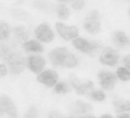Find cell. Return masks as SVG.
Listing matches in <instances>:
<instances>
[{"instance_id": "obj_1", "label": "cell", "mask_w": 130, "mask_h": 118, "mask_svg": "<svg viewBox=\"0 0 130 118\" xmlns=\"http://www.w3.org/2000/svg\"><path fill=\"white\" fill-rule=\"evenodd\" d=\"M51 62L55 65L71 68L77 64L75 57L64 47H57L49 53Z\"/></svg>"}, {"instance_id": "obj_2", "label": "cell", "mask_w": 130, "mask_h": 118, "mask_svg": "<svg viewBox=\"0 0 130 118\" xmlns=\"http://www.w3.org/2000/svg\"><path fill=\"white\" fill-rule=\"evenodd\" d=\"M84 28L91 34H96L100 30V19L99 13L96 11L89 12L84 21Z\"/></svg>"}, {"instance_id": "obj_3", "label": "cell", "mask_w": 130, "mask_h": 118, "mask_svg": "<svg viewBox=\"0 0 130 118\" xmlns=\"http://www.w3.org/2000/svg\"><path fill=\"white\" fill-rule=\"evenodd\" d=\"M8 64L11 72L13 74H18L21 72L25 67L24 57L17 53H12L7 58Z\"/></svg>"}, {"instance_id": "obj_4", "label": "cell", "mask_w": 130, "mask_h": 118, "mask_svg": "<svg viewBox=\"0 0 130 118\" xmlns=\"http://www.w3.org/2000/svg\"><path fill=\"white\" fill-rule=\"evenodd\" d=\"M98 76L103 88L106 90H111L113 88L116 81V77L113 73L103 71L99 73Z\"/></svg>"}, {"instance_id": "obj_5", "label": "cell", "mask_w": 130, "mask_h": 118, "mask_svg": "<svg viewBox=\"0 0 130 118\" xmlns=\"http://www.w3.org/2000/svg\"><path fill=\"white\" fill-rule=\"evenodd\" d=\"M37 38L40 40L49 42L53 39L54 34L46 23H43L38 26L35 29Z\"/></svg>"}, {"instance_id": "obj_6", "label": "cell", "mask_w": 130, "mask_h": 118, "mask_svg": "<svg viewBox=\"0 0 130 118\" xmlns=\"http://www.w3.org/2000/svg\"><path fill=\"white\" fill-rule=\"evenodd\" d=\"M1 114L7 113L11 118H17V112L16 107L10 98L3 96L1 98Z\"/></svg>"}, {"instance_id": "obj_7", "label": "cell", "mask_w": 130, "mask_h": 118, "mask_svg": "<svg viewBox=\"0 0 130 118\" xmlns=\"http://www.w3.org/2000/svg\"><path fill=\"white\" fill-rule=\"evenodd\" d=\"M73 44L77 49L86 53L92 52L96 50L100 46L96 43L89 42L86 40L81 38L74 40L73 41Z\"/></svg>"}, {"instance_id": "obj_8", "label": "cell", "mask_w": 130, "mask_h": 118, "mask_svg": "<svg viewBox=\"0 0 130 118\" xmlns=\"http://www.w3.org/2000/svg\"><path fill=\"white\" fill-rule=\"evenodd\" d=\"M56 28L60 35L67 40L73 39L78 35V29L74 26H66L61 23H56Z\"/></svg>"}, {"instance_id": "obj_9", "label": "cell", "mask_w": 130, "mask_h": 118, "mask_svg": "<svg viewBox=\"0 0 130 118\" xmlns=\"http://www.w3.org/2000/svg\"><path fill=\"white\" fill-rule=\"evenodd\" d=\"M118 58V53L115 50L111 48H107L102 52L100 61L104 64L113 66L117 63Z\"/></svg>"}, {"instance_id": "obj_10", "label": "cell", "mask_w": 130, "mask_h": 118, "mask_svg": "<svg viewBox=\"0 0 130 118\" xmlns=\"http://www.w3.org/2000/svg\"><path fill=\"white\" fill-rule=\"evenodd\" d=\"M58 79L57 74L52 70H47L38 77V80L41 83H43L48 86H53L56 82Z\"/></svg>"}, {"instance_id": "obj_11", "label": "cell", "mask_w": 130, "mask_h": 118, "mask_svg": "<svg viewBox=\"0 0 130 118\" xmlns=\"http://www.w3.org/2000/svg\"><path fill=\"white\" fill-rule=\"evenodd\" d=\"M28 67L30 70L38 73L41 72L45 65L44 60L40 56L32 55L28 59Z\"/></svg>"}, {"instance_id": "obj_12", "label": "cell", "mask_w": 130, "mask_h": 118, "mask_svg": "<svg viewBox=\"0 0 130 118\" xmlns=\"http://www.w3.org/2000/svg\"><path fill=\"white\" fill-rule=\"evenodd\" d=\"M70 79L71 83L76 88L77 93L78 94H84L93 85V83L91 81H88L87 83H81L77 77L74 75H70Z\"/></svg>"}, {"instance_id": "obj_13", "label": "cell", "mask_w": 130, "mask_h": 118, "mask_svg": "<svg viewBox=\"0 0 130 118\" xmlns=\"http://www.w3.org/2000/svg\"><path fill=\"white\" fill-rule=\"evenodd\" d=\"M23 47L26 51L34 52H42L43 47L36 40H30L23 44Z\"/></svg>"}, {"instance_id": "obj_14", "label": "cell", "mask_w": 130, "mask_h": 118, "mask_svg": "<svg viewBox=\"0 0 130 118\" xmlns=\"http://www.w3.org/2000/svg\"><path fill=\"white\" fill-rule=\"evenodd\" d=\"M92 109V106L86 102L78 101L74 105V110L75 112L79 113H86Z\"/></svg>"}, {"instance_id": "obj_15", "label": "cell", "mask_w": 130, "mask_h": 118, "mask_svg": "<svg viewBox=\"0 0 130 118\" xmlns=\"http://www.w3.org/2000/svg\"><path fill=\"white\" fill-rule=\"evenodd\" d=\"M115 42L120 46H125L129 45L130 42L124 33L121 32H117L114 35Z\"/></svg>"}, {"instance_id": "obj_16", "label": "cell", "mask_w": 130, "mask_h": 118, "mask_svg": "<svg viewBox=\"0 0 130 118\" xmlns=\"http://www.w3.org/2000/svg\"><path fill=\"white\" fill-rule=\"evenodd\" d=\"M114 105L117 112H122L124 111L130 110V101H115Z\"/></svg>"}, {"instance_id": "obj_17", "label": "cell", "mask_w": 130, "mask_h": 118, "mask_svg": "<svg viewBox=\"0 0 130 118\" xmlns=\"http://www.w3.org/2000/svg\"><path fill=\"white\" fill-rule=\"evenodd\" d=\"M14 33L15 36L19 40L24 41L28 38V34L23 26H19L16 27L14 28Z\"/></svg>"}, {"instance_id": "obj_18", "label": "cell", "mask_w": 130, "mask_h": 118, "mask_svg": "<svg viewBox=\"0 0 130 118\" xmlns=\"http://www.w3.org/2000/svg\"><path fill=\"white\" fill-rule=\"evenodd\" d=\"M70 14L69 9L64 5L61 4L58 6L57 15L58 17L61 19H66L68 18Z\"/></svg>"}, {"instance_id": "obj_19", "label": "cell", "mask_w": 130, "mask_h": 118, "mask_svg": "<svg viewBox=\"0 0 130 118\" xmlns=\"http://www.w3.org/2000/svg\"><path fill=\"white\" fill-rule=\"evenodd\" d=\"M117 74L118 77L123 81H128L130 79V73L125 68H119L117 71Z\"/></svg>"}, {"instance_id": "obj_20", "label": "cell", "mask_w": 130, "mask_h": 118, "mask_svg": "<svg viewBox=\"0 0 130 118\" xmlns=\"http://www.w3.org/2000/svg\"><path fill=\"white\" fill-rule=\"evenodd\" d=\"M10 34L9 26L6 23H1L0 25V39L5 40L7 39Z\"/></svg>"}, {"instance_id": "obj_21", "label": "cell", "mask_w": 130, "mask_h": 118, "mask_svg": "<svg viewBox=\"0 0 130 118\" xmlns=\"http://www.w3.org/2000/svg\"><path fill=\"white\" fill-rule=\"evenodd\" d=\"M69 87L68 85L63 82L58 83L55 87V91L57 93L64 94L69 91Z\"/></svg>"}, {"instance_id": "obj_22", "label": "cell", "mask_w": 130, "mask_h": 118, "mask_svg": "<svg viewBox=\"0 0 130 118\" xmlns=\"http://www.w3.org/2000/svg\"><path fill=\"white\" fill-rule=\"evenodd\" d=\"M25 118H38L39 112L35 107H30L25 114Z\"/></svg>"}, {"instance_id": "obj_23", "label": "cell", "mask_w": 130, "mask_h": 118, "mask_svg": "<svg viewBox=\"0 0 130 118\" xmlns=\"http://www.w3.org/2000/svg\"><path fill=\"white\" fill-rule=\"evenodd\" d=\"M91 97L98 101H102L105 99V94L102 91H94L91 94Z\"/></svg>"}, {"instance_id": "obj_24", "label": "cell", "mask_w": 130, "mask_h": 118, "mask_svg": "<svg viewBox=\"0 0 130 118\" xmlns=\"http://www.w3.org/2000/svg\"><path fill=\"white\" fill-rule=\"evenodd\" d=\"M84 5V1L83 0H76L72 5L73 8L76 10H80Z\"/></svg>"}, {"instance_id": "obj_25", "label": "cell", "mask_w": 130, "mask_h": 118, "mask_svg": "<svg viewBox=\"0 0 130 118\" xmlns=\"http://www.w3.org/2000/svg\"><path fill=\"white\" fill-rule=\"evenodd\" d=\"M123 63L125 66L130 70V55H126L124 58Z\"/></svg>"}, {"instance_id": "obj_26", "label": "cell", "mask_w": 130, "mask_h": 118, "mask_svg": "<svg viewBox=\"0 0 130 118\" xmlns=\"http://www.w3.org/2000/svg\"><path fill=\"white\" fill-rule=\"evenodd\" d=\"M49 118H64V117L60 113L57 112H53L50 115Z\"/></svg>"}, {"instance_id": "obj_27", "label": "cell", "mask_w": 130, "mask_h": 118, "mask_svg": "<svg viewBox=\"0 0 130 118\" xmlns=\"http://www.w3.org/2000/svg\"><path fill=\"white\" fill-rule=\"evenodd\" d=\"M0 73L1 76H5L7 74V70L3 65H1L0 66Z\"/></svg>"}, {"instance_id": "obj_28", "label": "cell", "mask_w": 130, "mask_h": 118, "mask_svg": "<svg viewBox=\"0 0 130 118\" xmlns=\"http://www.w3.org/2000/svg\"><path fill=\"white\" fill-rule=\"evenodd\" d=\"M117 118H130V116L129 114L125 113L119 115Z\"/></svg>"}, {"instance_id": "obj_29", "label": "cell", "mask_w": 130, "mask_h": 118, "mask_svg": "<svg viewBox=\"0 0 130 118\" xmlns=\"http://www.w3.org/2000/svg\"><path fill=\"white\" fill-rule=\"evenodd\" d=\"M100 118H113L112 116L110 114H104L102 115Z\"/></svg>"}, {"instance_id": "obj_30", "label": "cell", "mask_w": 130, "mask_h": 118, "mask_svg": "<svg viewBox=\"0 0 130 118\" xmlns=\"http://www.w3.org/2000/svg\"><path fill=\"white\" fill-rule=\"evenodd\" d=\"M80 118H95V117L93 116H83Z\"/></svg>"}, {"instance_id": "obj_31", "label": "cell", "mask_w": 130, "mask_h": 118, "mask_svg": "<svg viewBox=\"0 0 130 118\" xmlns=\"http://www.w3.org/2000/svg\"><path fill=\"white\" fill-rule=\"evenodd\" d=\"M57 1L60 2H68V1H71L72 0H57Z\"/></svg>"}, {"instance_id": "obj_32", "label": "cell", "mask_w": 130, "mask_h": 118, "mask_svg": "<svg viewBox=\"0 0 130 118\" xmlns=\"http://www.w3.org/2000/svg\"><path fill=\"white\" fill-rule=\"evenodd\" d=\"M70 118H73V117H70Z\"/></svg>"}]
</instances>
